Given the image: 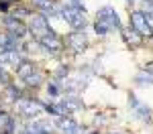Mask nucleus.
Returning a JSON list of instances; mask_svg holds the SVG:
<instances>
[{
	"mask_svg": "<svg viewBox=\"0 0 153 134\" xmlns=\"http://www.w3.org/2000/svg\"><path fill=\"white\" fill-rule=\"evenodd\" d=\"M6 96H8V100H10L12 104H14V102H16L19 97H23V96H21V89H14V87H8Z\"/></svg>",
	"mask_w": 153,
	"mask_h": 134,
	"instance_id": "dca6fc26",
	"label": "nucleus"
},
{
	"mask_svg": "<svg viewBox=\"0 0 153 134\" xmlns=\"http://www.w3.org/2000/svg\"><path fill=\"white\" fill-rule=\"evenodd\" d=\"M123 35H125V39H127V43L129 45H139L141 43V35L137 33V31H123Z\"/></svg>",
	"mask_w": 153,
	"mask_h": 134,
	"instance_id": "4468645a",
	"label": "nucleus"
},
{
	"mask_svg": "<svg viewBox=\"0 0 153 134\" xmlns=\"http://www.w3.org/2000/svg\"><path fill=\"white\" fill-rule=\"evenodd\" d=\"M131 104H133V112H135L137 118H141L143 122L151 120V110H149V106H145L143 102H139L135 96H131Z\"/></svg>",
	"mask_w": 153,
	"mask_h": 134,
	"instance_id": "9b49d317",
	"label": "nucleus"
},
{
	"mask_svg": "<svg viewBox=\"0 0 153 134\" xmlns=\"http://www.w3.org/2000/svg\"><path fill=\"white\" fill-rule=\"evenodd\" d=\"M0 79H2V81H6V71L2 69V63H0Z\"/></svg>",
	"mask_w": 153,
	"mask_h": 134,
	"instance_id": "f3484780",
	"label": "nucleus"
},
{
	"mask_svg": "<svg viewBox=\"0 0 153 134\" xmlns=\"http://www.w3.org/2000/svg\"><path fill=\"white\" fill-rule=\"evenodd\" d=\"M55 126L63 134H84L82 126L74 120V118H70V116H57V124Z\"/></svg>",
	"mask_w": 153,
	"mask_h": 134,
	"instance_id": "1a4fd4ad",
	"label": "nucleus"
},
{
	"mask_svg": "<svg viewBox=\"0 0 153 134\" xmlns=\"http://www.w3.org/2000/svg\"><path fill=\"white\" fill-rule=\"evenodd\" d=\"M131 29L137 31L141 37H153V26L149 24V18L143 14V10L131 12Z\"/></svg>",
	"mask_w": 153,
	"mask_h": 134,
	"instance_id": "20e7f679",
	"label": "nucleus"
},
{
	"mask_svg": "<svg viewBox=\"0 0 153 134\" xmlns=\"http://www.w3.org/2000/svg\"><path fill=\"white\" fill-rule=\"evenodd\" d=\"M4 29H6V35L16 37V39H21V37H25L29 33V26L16 16H6L4 18Z\"/></svg>",
	"mask_w": 153,
	"mask_h": 134,
	"instance_id": "423d86ee",
	"label": "nucleus"
},
{
	"mask_svg": "<svg viewBox=\"0 0 153 134\" xmlns=\"http://www.w3.org/2000/svg\"><path fill=\"white\" fill-rule=\"evenodd\" d=\"M143 14L147 18H153V0H143Z\"/></svg>",
	"mask_w": 153,
	"mask_h": 134,
	"instance_id": "2eb2a0df",
	"label": "nucleus"
},
{
	"mask_svg": "<svg viewBox=\"0 0 153 134\" xmlns=\"http://www.w3.org/2000/svg\"><path fill=\"white\" fill-rule=\"evenodd\" d=\"M14 106H16V112L21 116H25V118H35V116L41 114V110H43V106L37 100H31V97H19L14 102Z\"/></svg>",
	"mask_w": 153,
	"mask_h": 134,
	"instance_id": "7ed1b4c3",
	"label": "nucleus"
},
{
	"mask_svg": "<svg viewBox=\"0 0 153 134\" xmlns=\"http://www.w3.org/2000/svg\"><path fill=\"white\" fill-rule=\"evenodd\" d=\"M25 57L16 51V49H6V51H0V63H4V65H12L14 69L21 65V61Z\"/></svg>",
	"mask_w": 153,
	"mask_h": 134,
	"instance_id": "9d476101",
	"label": "nucleus"
},
{
	"mask_svg": "<svg viewBox=\"0 0 153 134\" xmlns=\"http://www.w3.org/2000/svg\"><path fill=\"white\" fill-rule=\"evenodd\" d=\"M39 43H41V47L45 49L47 53H59V51L63 49V41H61V37H57L53 31L47 33L45 37H41Z\"/></svg>",
	"mask_w": 153,
	"mask_h": 134,
	"instance_id": "6e6552de",
	"label": "nucleus"
},
{
	"mask_svg": "<svg viewBox=\"0 0 153 134\" xmlns=\"http://www.w3.org/2000/svg\"><path fill=\"white\" fill-rule=\"evenodd\" d=\"M33 2V6H37L39 10H41V14H45V16H55L57 14V10H55V6H53V2L51 0H31Z\"/></svg>",
	"mask_w": 153,
	"mask_h": 134,
	"instance_id": "f8f14e48",
	"label": "nucleus"
},
{
	"mask_svg": "<svg viewBox=\"0 0 153 134\" xmlns=\"http://www.w3.org/2000/svg\"><path fill=\"white\" fill-rule=\"evenodd\" d=\"M120 29H123V26H120V18H118V14L114 12V8L102 6V8L98 10L96 24H94L96 35L104 37L106 33H110V31H120Z\"/></svg>",
	"mask_w": 153,
	"mask_h": 134,
	"instance_id": "f257e3e1",
	"label": "nucleus"
},
{
	"mask_svg": "<svg viewBox=\"0 0 153 134\" xmlns=\"http://www.w3.org/2000/svg\"><path fill=\"white\" fill-rule=\"evenodd\" d=\"M61 16H63V21L70 24L74 31H84L86 26H88V21H86V14H84V8L82 6H76V4H63L61 6V12H59Z\"/></svg>",
	"mask_w": 153,
	"mask_h": 134,
	"instance_id": "f03ea898",
	"label": "nucleus"
},
{
	"mask_svg": "<svg viewBox=\"0 0 153 134\" xmlns=\"http://www.w3.org/2000/svg\"><path fill=\"white\" fill-rule=\"evenodd\" d=\"M70 4H76V6H82V8H84V2H82V0H70Z\"/></svg>",
	"mask_w": 153,
	"mask_h": 134,
	"instance_id": "a211bd4d",
	"label": "nucleus"
},
{
	"mask_svg": "<svg viewBox=\"0 0 153 134\" xmlns=\"http://www.w3.org/2000/svg\"><path fill=\"white\" fill-rule=\"evenodd\" d=\"M145 69H147L149 73H153V61H151V63H147V65H145Z\"/></svg>",
	"mask_w": 153,
	"mask_h": 134,
	"instance_id": "6ab92c4d",
	"label": "nucleus"
},
{
	"mask_svg": "<svg viewBox=\"0 0 153 134\" xmlns=\"http://www.w3.org/2000/svg\"><path fill=\"white\" fill-rule=\"evenodd\" d=\"M65 45L76 53H84L88 49V39L84 35V31H74V33H70L65 37Z\"/></svg>",
	"mask_w": 153,
	"mask_h": 134,
	"instance_id": "0eeeda50",
	"label": "nucleus"
},
{
	"mask_svg": "<svg viewBox=\"0 0 153 134\" xmlns=\"http://www.w3.org/2000/svg\"><path fill=\"white\" fill-rule=\"evenodd\" d=\"M29 31L33 33L35 39H41V37L47 35V33H51L49 23H47V16H45V14H41V12L31 14V18H29Z\"/></svg>",
	"mask_w": 153,
	"mask_h": 134,
	"instance_id": "39448f33",
	"label": "nucleus"
},
{
	"mask_svg": "<svg viewBox=\"0 0 153 134\" xmlns=\"http://www.w3.org/2000/svg\"><path fill=\"white\" fill-rule=\"evenodd\" d=\"M23 81H25L27 85H29V87H39V85L43 83V75H41V73H39V71L35 69L33 73H29V75L25 77Z\"/></svg>",
	"mask_w": 153,
	"mask_h": 134,
	"instance_id": "ddd939ff",
	"label": "nucleus"
},
{
	"mask_svg": "<svg viewBox=\"0 0 153 134\" xmlns=\"http://www.w3.org/2000/svg\"><path fill=\"white\" fill-rule=\"evenodd\" d=\"M43 134H49V132H43Z\"/></svg>",
	"mask_w": 153,
	"mask_h": 134,
	"instance_id": "412c9836",
	"label": "nucleus"
},
{
	"mask_svg": "<svg viewBox=\"0 0 153 134\" xmlns=\"http://www.w3.org/2000/svg\"><path fill=\"white\" fill-rule=\"evenodd\" d=\"M90 134H98V132H90Z\"/></svg>",
	"mask_w": 153,
	"mask_h": 134,
	"instance_id": "aec40b11",
	"label": "nucleus"
}]
</instances>
